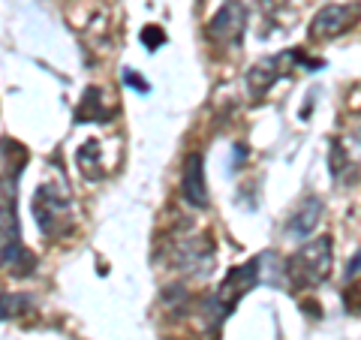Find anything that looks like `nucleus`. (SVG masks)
Instances as JSON below:
<instances>
[{
	"label": "nucleus",
	"mask_w": 361,
	"mask_h": 340,
	"mask_svg": "<svg viewBox=\"0 0 361 340\" xmlns=\"http://www.w3.org/2000/svg\"><path fill=\"white\" fill-rule=\"evenodd\" d=\"M334 262V241L331 235L310 238L307 244H301L295 256H289L286 262V280L292 289H316L322 286L331 274Z\"/></svg>",
	"instance_id": "f257e3e1"
},
{
	"label": "nucleus",
	"mask_w": 361,
	"mask_h": 340,
	"mask_svg": "<svg viewBox=\"0 0 361 340\" xmlns=\"http://www.w3.org/2000/svg\"><path fill=\"white\" fill-rule=\"evenodd\" d=\"M259 274H262V259H247V262L241 265H235L229 274L223 277V283L217 286V292L205 301V310L214 313L211 320H214V328H217L226 316H232L235 308L250 296V289H256V283H259Z\"/></svg>",
	"instance_id": "f03ea898"
},
{
	"label": "nucleus",
	"mask_w": 361,
	"mask_h": 340,
	"mask_svg": "<svg viewBox=\"0 0 361 340\" xmlns=\"http://www.w3.org/2000/svg\"><path fill=\"white\" fill-rule=\"evenodd\" d=\"M33 220L37 229L45 238H58L73 229V208H70V196L61 184H42L33 193Z\"/></svg>",
	"instance_id": "7ed1b4c3"
},
{
	"label": "nucleus",
	"mask_w": 361,
	"mask_h": 340,
	"mask_svg": "<svg viewBox=\"0 0 361 340\" xmlns=\"http://www.w3.org/2000/svg\"><path fill=\"white\" fill-rule=\"evenodd\" d=\"M247 30V9L241 0H226V4L208 21V40L223 45V49H238Z\"/></svg>",
	"instance_id": "20e7f679"
},
{
	"label": "nucleus",
	"mask_w": 361,
	"mask_h": 340,
	"mask_svg": "<svg viewBox=\"0 0 361 340\" xmlns=\"http://www.w3.org/2000/svg\"><path fill=\"white\" fill-rule=\"evenodd\" d=\"M180 196L193 208H208V184H205V157L199 151L187 154L184 172H180Z\"/></svg>",
	"instance_id": "39448f33"
},
{
	"label": "nucleus",
	"mask_w": 361,
	"mask_h": 340,
	"mask_svg": "<svg viewBox=\"0 0 361 340\" xmlns=\"http://www.w3.org/2000/svg\"><path fill=\"white\" fill-rule=\"evenodd\" d=\"M349 21H353V9L349 6H341V4H329L325 9H319V13L313 16L310 21V37L313 40H334L341 37V33H346Z\"/></svg>",
	"instance_id": "423d86ee"
},
{
	"label": "nucleus",
	"mask_w": 361,
	"mask_h": 340,
	"mask_svg": "<svg viewBox=\"0 0 361 340\" xmlns=\"http://www.w3.org/2000/svg\"><path fill=\"white\" fill-rule=\"evenodd\" d=\"M322 214H325V202L319 196L301 199V205L295 208V214L286 220V235L295 238V241H304V238H307L316 226H319Z\"/></svg>",
	"instance_id": "0eeeda50"
},
{
	"label": "nucleus",
	"mask_w": 361,
	"mask_h": 340,
	"mask_svg": "<svg viewBox=\"0 0 361 340\" xmlns=\"http://www.w3.org/2000/svg\"><path fill=\"white\" fill-rule=\"evenodd\" d=\"M277 78H280V58H265V61H259L256 66H250V73H247V87H250V97L262 99Z\"/></svg>",
	"instance_id": "6e6552de"
},
{
	"label": "nucleus",
	"mask_w": 361,
	"mask_h": 340,
	"mask_svg": "<svg viewBox=\"0 0 361 340\" xmlns=\"http://www.w3.org/2000/svg\"><path fill=\"white\" fill-rule=\"evenodd\" d=\"M109 118L111 115H109V106L103 99V90L97 85H90L75 109V123H109Z\"/></svg>",
	"instance_id": "1a4fd4ad"
},
{
	"label": "nucleus",
	"mask_w": 361,
	"mask_h": 340,
	"mask_svg": "<svg viewBox=\"0 0 361 340\" xmlns=\"http://www.w3.org/2000/svg\"><path fill=\"white\" fill-rule=\"evenodd\" d=\"M99 157H103V148H99L97 139L85 142L82 148H78V169H82V175L87 181H99L106 172H103V163H99Z\"/></svg>",
	"instance_id": "9d476101"
},
{
	"label": "nucleus",
	"mask_w": 361,
	"mask_h": 340,
	"mask_svg": "<svg viewBox=\"0 0 361 340\" xmlns=\"http://www.w3.org/2000/svg\"><path fill=\"white\" fill-rule=\"evenodd\" d=\"M33 296L27 292H4L0 296V320H16L21 313H30Z\"/></svg>",
	"instance_id": "9b49d317"
},
{
	"label": "nucleus",
	"mask_w": 361,
	"mask_h": 340,
	"mask_svg": "<svg viewBox=\"0 0 361 340\" xmlns=\"http://www.w3.org/2000/svg\"><path fill=\"white\" fill-rule=\"evenodd\" d=\"M329 169H331L334 178H341L349 169V154H346V148L337 139H331V148H329Z\"/></svg>",
	"instance_id": "f8f14e48"
},
{
	"label": "nucleus",
	"mask_w": 361,
	"mask_h": 340,
	"mask_svg": "<svg viewBox=\"0 0 361 340\" xmlns=\"http://www.w3.org/2000/svg\"><path fill=\"white\" fill-rule=\"evenodd\" d=\"M142 45H145V49H148V51H157V49H160V45L166 42V30L163 28H157V25H148V28H142Z\"/></svg>",
	"instance_id": "ddd939ff"
},
{
	"label": "nucleus",
	"mask_w": 361,
	"mask_h": 340,
	"mask_svg": "<svg viewBox=\"0 0 361 340\" xmlns=\"http://www.w3.org/2000/svg\"><path fill=\"white\" fill-rule=\"evenodd\" d=\"M123 85L133 87V90H139V94H151V85L145 82V78L135 70H123Z\"/></svg>",
	"instance_id": "4468645a"
}]
</instances>
